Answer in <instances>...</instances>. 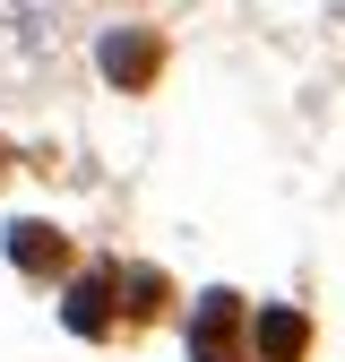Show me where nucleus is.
Wrapping results in <instances>:
<instances>
[{"label": "nucleus", "mask_w": 345, "mask_h": 362, "mask_svg": "<svg viewBox=\"0 0 345 362\" xmlns=\"http://www.w3.org/2000/svg\"><path fill=\"white\" fill-rule=\"evenodd\" d=\"M104 69H112L121 86H139V78H156V43H147V35H112V43H104Z\"/></svg>", "instance_id": "nucleus-4"}, {"label": "nucleus", "mask_w": 345, "mask_h": 362, "mask_svg": "<svg viewBox=\"0 0 345 362\" xmlns=\"http://www.w3.org/2000/svg\"><path fill=\"white\" fill-rule=\"evenodd\" d=\"M18 26V43H43V0H0V35Z\"/></svg>", "instance_id": "nucleus-6"}, {"label": "nucleus", "mask_w": 345, "mask_h": 362, "mask_svg": "<svg viewBox=\"0 0 345 362\" xmlns=\"http://www.w3.org/2000/svg\"><path fill=\"white\" fill-rule=\"evenodd\" d=\"M233 328H242V302H233V293H207L199 320H190V354H199V362H242Z\"/></svg>", "instance_id": "nucleus-1"}, {"label": "nucleus", "mask_w": 345, "mask_h": 362, "mask_svg": "<svg viewBox=\"0 0 345 362\" xmlns=\"http://www.w3.org/2000/svg\"><path fill=\"white\" fill-rule=\"evenodd\" d=\"M302 345H311L302 310H259V328H250V354H259V362H293Z\"/></svg>", "instance_id": "nucleus-3"}, {"label": "nucleus", "mask_w": 345, "mask_h": 362, "mask_svg": "<svg viewBox=\"0 0 345 362\" xmlns=\"http://www.w3.org/2000/svg\"><path fill=\"white\" fill-rule=\"evenodd\" d=\"M104 293H112V276H86V285L69 293V328H86V337H104V328H112V302H104Z\"/></svg>", "instance_id": "nucleus-5"}, {"label": "nucleus", "mask_w": 345, "mask_h": 362, "mask_svg": "<svg viewBox=\"0 0 345 362\" xmlns=\"http://www.w3.org/2000/svg\"><path fill=\"white\" fill-rule=\"evenodd\" d=\"M9 259L35 267V276H61V267H69V242L52 233V224H9Z\"/></svg>", "instance_id": "nucleus-2"}]
</instances>
